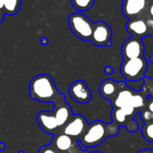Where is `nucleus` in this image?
Returning <instances> with one entry per match:
<instances>
[{
	"instance_id": "f257e3e1",
	"label": "nucleus",
	"mask_w": 153,
	"mask_h": 153,
	"mask_svg": "<svg viewBox=\"0 0 153 153\" xmlns=\"http://www.w3.org/2000/svg\"><path fill=\"white\" fill-rule=\"evenodd\" d=\"M30 96L39 102H54V108L65 104V96L58 92L57 88L48 74H42L34 76L29 86Z\"/></svg>"
},
{
	"instance_id": "f03ea898",
	"label": "nucleus",
	"mask_w": 153,
	"mask_h": 153,
	"mask_svg": "<svg viewBox=\"0 0 153 153\" xmlns=\"http://www.w3.org/2000/svg\"><path fill=\"white\" fill-rule=\"evenodd\" d=\"M119 126L116 123H105L100 120L93 121L89 124L78 140L80 147L84 149H92L102 144L109 136H115L119 132Z\"/></svg>"
},
{
	"instance_id": "7ed1b4c3",
	"label": "nucleus",
	"mask_w": 153,
	"mask_h": 153,
	"mask_svg": "<svg viewBox=\"0 0 153 153\" xmlns=\"http://www.w3.org/2000/svg\"><path fill=\"white\" fill-rule=\"evenodd\" d=\"M148 70V61L144 56L123 60L120 72L126 82L144 79Z\"/></svg>"
},
{
	"instance_id": "20e7f679",
	"label": "nucleus",
	"mask_w": 153,
	"mask_h": 153,
	"mask_svg": "<svg viewBox=\"0 0 153 153\" xmlns=\"http://www.w3.org/2000/svg\"><path fill=\"white\" fill-rule=\"evenodd\" d=\"M68 25L75 37L82 40H91L94 23L84 13L77 12L69 15Z\"/></svg>"
},
{
	"instance_id": "39448f33",
	"label": "nucleus",
	"mask_w": 153,
	"mask_h": 153,
	"mask_svg": "<svg viewBox=\"0 0 153 153\" xmlns=\"http://www.w3.org/2000/svg\"><path fill=\"white\" fill-rule=\"evenodd\" d=\"M113 31L105 22L99 21L94 23L91 40L97 47H110L112 45Z\"/></svg>"
},
{
	"instance_id": "423d86ee",
	"label": "nucleus",
	"mask_w": 153,
	"mask_h": 153,
	"mask_svg": "<svg viewBox=\"0 0 153 153\" xmlns=\"http://www.w3.org/2000/svg\"><path fill=\"white\" fill-rule=\"evenodd\" d=\"M136 112L135 108L132 106L125 107L123 108H114L112 113L113 122L117 126H126L130 133H135L138 130V123L134 119H129V117L134 116Z\"/></svg>"
},
{
	"instance_id": "0eeeda50",
	"label": "nucleus",
	"mask_w": 153,
	"mask_h": 153,
	"mask_svg": "<svg viewBox=\"0 0 153 153\" xmlns=\"http://www.w3.org/2000/svg\"><path fill=\"white\" fill-rule=\"evenodd\" d=\"M144 51L145 46L143 39L134 37L127 39L121 48V54L124 60L144 56Z\"/></svg>"
},
{
	"instance_id": "6e6552de",
	"label": "nucleus",
	"mask_w": 153,
	"mask_h": 153,
	"mask_svg": "<svg viewBox=\"0 0 153 153\" xmlns=\"http://www.w3.org/2000/svg\"><path fill=\"white\" fill-rule=\"evenodd\" d=\"M70 97L77 103L87 104L91 100V91L88 85L82 80H77L71 83L68 88Z\"/></svg>"
},
{
	"instance_id": "1a4fd4ad",
	"label": "nucleus",
	"mask_w": 153,
	"mask_h": 153,
	"mask_svg": "<svg viewBox=\"0 0 153 153\" xmlns=\"http://www.w3.org/2000/svg\"><path fill=\"white\" fill-rule=\"evenodd\" d=\"M88 124L85 117L82 115H74L71 117L64 128V134L70 137H79L84 133Z\"/></svg>"
},
{
	"instance_id": "9d476101",
	"label": "nucleus",
	"mask_w": 153,
	"mask_h": 153,
	"mask_svg": "<svg viewBox=\"0 0 153 153\" xmlns=\"http://www.w3.org/2000/svg\"><path fill=\"white\" fill-rule=\"evenodd\" d=\"M126 85L125 82H116L112 79H107L101 82L99 87L100 94L102 98L112 101L118 91Z\"/></svg>"
},
{
	"instance_id": "9b49d317",
	"label": "nucleus",
	"mask_w": 153,
	"mask_h": 153,
	"mask_svg": "<svg viewBox=\"0 0 153 153\" xmlns=\"http://www.w3.org/2000/svg\"><path fill=\"white\" fill-rule=\"evenodd\" d=\"M148 6V0H123L122 13L129 20L140 15Z\"/></svg>"
},
{
	"instance_id": "f8f14e48",
	"label": "nucleus",
	"mask_w": 153,
	"mask_h": 153,
	"mask_svg": "<svg viewBox=\"0 0 153 153\" xmlns=\"http://www.w3.org/2000/svg\"><path fill=\"white\" fill-rule=\"evenodd\" d=\"M126 30L132 35V37L137 39H144L150 36L149 26L145 19L134 18L130 19L126 23Z\"/></svg>"
},
{
	"instance_id": "ddd939ff",
	"label": "nucleus",
	"mask_w": 153,
	"mask_h": 153,
	"mask_svg": "<svg viewBox=\"0 0 153 153\" xmlns=\"http://www.w3.org/2000/svg\"><path fill=\"white\" fill-rule=\"evenodd\" d=\"M37 121L39 127L47 134H54L58 128V125L54 112L41 111L37 116Z\"/></svg>"
},
{
	"instance_id": "4468645a",
	"label": "nucleus",
	"mask_w": 153,
	"mask_h": 153,
	"mask_svg": "<svg viewBox=\"0 0 153 153\" xmlns=\"http://www.w3.org/2000/svg\"><path fill=\"white\" fill-rule=\"evenodd\" d=\"M134 92L135 91L130 89L127 85L122 88L117 94L116 98L111 101L114 108H123L125 107L131 106L132 98Z\"/></svg>"
},
{
	"instance_id": "2eb2a0df",
	"label": "nucleus",
	"mask_w": 153,
	"mask_h": 153,
	"mask_svg": "<svg viewBox=\"0 0 153 153\" xmlns=\"http://www.w3.org/2000/svg\"><path fill=\"white\" fill-rule=\"evenodd\" d=\"M54 114L58 125V127L65 126L72 117V109L67 104H63L56 108H54Z\"/></svg>"
},
{
	"instance_id": "dca6fc26",
	"label": "nucleus",
	"mask_w": 153,
	"mask_h": 153,
	"mask_svg": "<svg viewBox=\"0 0 153 153\" xmlns=\"http://www.w3.org/2000/svg\"><path fill=\"white\" fill-rule=\"evenodd\" d=\"M73 139L72 137L62 134H59L55 139V147L61 152H65L73 148Z\"/></svg>"
},
{
	"instance_id": "f3484780",
	"label": "nucleus",
	"mask_w": 153,
	"mask_h": 153,
	"mask_svg": "<svg viewBox=\"0 0 153 153\" xmlns=\"http://www.w3.org/2000/svg\"><path fill=\"white\" fill-rule=\"evenodd\" d=\"M22 4V0H4L3 10L7 15H15Z\"/></svg>"
},
{
	"instance_id": "a211bd4d",
	"label": "nucleus",
	"mask_w": 153,
	"mask_h": 153,
	"mask_svg": "<svg viewBox=\"0 0 153 153\" xmlns=\"http://www.w3.org/2000/svg\"><path fill=\"white\" fill-rule=\"evenodd\" d=\"M95 3V0H71V4L78 12H86L90 10Z\"/></svg>"
},
{
	"instance_id": "6ab92c4d",
	"label": "nucleus",
	"mask_w": 153,
	"mask_h": 153,
	"mask_svg": "<svg viewBox=\"0 0 153 153\" xmlns=\"http://www.w3.org/2000/svg\"><path fill=\"white\" fill-rule=\"evenodd\" d=\"M142 134L146 141L153 143V121L144 123V126L142 129Z\"/></svg>"
},
{
	"instance_id": "aec40b11",
	"label": "nucleus",
	"mask_w": 153,
	"mask_h": 153,
	"mask_svg": "<svg viewBox=\"0 0 153 153\" xmlns=\"http://www.w3.org/2000/svg\"><path fill=\"white\" fill-rule=\"evenodd\" d=\"M135 92H134V96L132 98L131 106L134 108L137 109V108H143L145 105V100H144V97L142 94H138V93H135Z\"/></svg>"
},
{
	"instance_id": "412c9836",
	"label": "nucleus",
	"mask_w": 153,
	"mask_h": 153,
	"mask_svg": "<svg viewBox=\"0 0 153 153\" xmlns=\"http://www.w3.org/2000/svg\"><path fill=\"white\" fill-rule=\"evenodd\" d=\"M126 82V85L132 89L133 91H140L143 86H144V79H141V80H138V81H134V82Z\"/></svg>"
},
{
	"instance_id": "4be33fe9",
	"label": "nucleus",
	"mask_w": 153,
	"mask_h": 153,
	"mask_svg": "<svg viewBox=\"0 0 153 153\" xmlns=\"http://www.w3.org/2000/svg\"><path fill=\"white\" fill-rule=\"evenodd\" d=\"M141 118L144 123H148V122L153 121V112L150 111V110L143 112L142 116H141Z\"/></svg>"
},
{
	"instance_id": "5701e85b",
	"label": "nucleus",
	"mask_w": 153,
	"mask_h": 153,
	"mask_svg": "<svg viewBox=\"0 0 153 153\" xmlns=\"http://www.w3.org/2000/svg\"><path fill=\"white\" fill-rule=\"evenodd\" d=\"M147 24L149 26V30H150V36L153 38V18L152 19H146Z\"/></svg>"
},
{
	"instance_id": "b1692460",
	"label": "nucleus",
	"mask_w": 153,
	"mask_h": 153,
	"mask_svg": "<svg viewBox=\"0 0 153 153\" xmlns=\"http://www.w3.org/2000/svg\"><path fill=\"white\" fill-rule=\"evenodd\" d=\"M39 153H56V152L49 146H46V147H43Z\"/></svg>"
},
{
	"instance_id": "393cba45",
	"label": "nucleus",
	"mask_w": 153,
	"mask_h": 153,
	"mask_svg": "<svg viewBox=\"0 0 153 153\" xmlns=\"http://www.w3.org/2000/svg\"><path fill=\"white\" fill-rule=\"evenodd\" d=\"M104 72H105V74H106L110 75V74H112L114 73V69H113V67H112V66H110V65H107V66L105 67V69H104Z\"/></svg>"
},
{
	"instance_id": "a878e982",
	"label": "nucleus",
	"mask_w": 153,
	"mask_h": 153,
	"mask_svg": "<svg viewBox=\"0 0 153 153\" xmlns=\"http://www.w3.org/2000/svg\"><path fill=\"white\" fill-rule=\"evenodd\" d=\"M39 41H40V44L43 45V46H47L48 44V39L46 37H42Z\"/></svg>"
},
{
	"instance_id": "bb28decb",
	"label": "nucleus",
	"mask_w": 153,
	"mask_h": 153,
	"mask_svg": "<svg viewBox=\"0 0 153 153\" xmlns=\"http://www.w3.org/2000/svg\"><path fill=\"white\" fill-rule=\"evenodd\" d=\"M4 16H5V13L4 12V10L3 9H0V24L3 22V21L4 19Z\"/></svg>"
},
{
	"instance_id": "cd10ccee",
	"label": "nucleus",
	"mask_w": 153,
	"mask_h": 153,
	"mask_svg": "<svg viewBox=\"0 0 153 153\" xmlns=\"http://www.w3.org/2000/svg\"><path fill=\"white\" fill-rule=\"evenodd\" d=\"M149 13H150V16L153 18V1L149 5Z\"/></svg>"
},
{
	"instance_id": "c85d7f7f",
	"label": "nucleus",
	"mask_w": 153,
	"mask_h": 153,
	"mask_svg": "<svg viewBox=\"0 0 153 153\" xmlns=\"http://www.w3.org/2000/svg\"><path fill=\"white\" fill-rule=\"evenodd\" d=\"M137 153H153V150H151V149H143V150L139 151Z\"/></svg>"
},
{
	"instance_id": "c756f323",
	"label": "nucleus",
	"mask_w": 153,
	"mask_h": 153,
	"mask_svg": "<svg viewBox=\"0 0 153 153\" xmlns=\"http://www.w3.org/2000/svg\"><path fill=\"white\" fill-rule=\"evenodd\" d=\"M149 110L153 112V100L149 104Z\"/></svg>"
},
{
	"instance_id": "7c9ffc66",
	"label": "nucleus",
	"mask_w": 153,
	"mask_h": 153,
	"mask_svg": "<svg viewBox=\"0 0 153 153\" xmlns=\"http://www.w3.org/2000/svg\"><path fill=\"white\" fill-rule=\"evenodd\" d=\"M4 150V143H0V151Z\"/></svg>"
},
{
	"instance_id": "2f4dec72",
	"label": "nucleus",
	"mask_w": 153,
	"mask_h": 153,
	"mask_svg": "<svg viewBox=\"0 0 153 153\" xmlns=\"http://www.w3.org/2000/svg\"><path fill=\"white\" fill-rule=\"evenodd\" d=\"M4 7V0H0V9H3Z\"/></svg>"
},
{
	"instance_id": "473e14b6",
	"label": "nucleus",
	"mask_w": 153,
	"mask_h": 153,
	"mask_svg": "<svg viewBox=\"0 0 153 153\" xmlns=\"http://www.w3.org/2000/svg\"><path fill=\"white\" fill-rule=\"evenodd\" d=\"M87 153H102L100 152H87Z\"/></svg>"
},
{
	"instance_id": "72a5a7b5",
	"label": "nucleus",
	"mask_w": 153,
	"mask_h": 153,
	"mask_svg": "<svg viewBox=\"0 0 153 153\" xmlns=\"http://www.w3.org/2000/svg\"><path fill=\"white\" fill-rule=\"evenodd\" d=\"M61 153H65V152H61Z\"/></svg>"
}]
</instances>
